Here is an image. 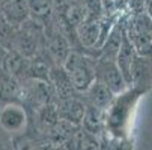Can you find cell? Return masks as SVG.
Instances as JSON below:
<instances>
[{
  "mask_svg": "<svg viewBox=\"0 0 152 150\" xmlns=\"http://www.w3.org/2000/svg\"><path fill=\"white\" fill-rule=\"evenodd\" d=\"M30 65V59L21 56L20 53L9 50L2 62V68L5 72H8L11 77H14L18 81H24L27 80V71Z\"/></svg>",
  "mask_w": 152,
  "mask_h": 150,
  "instance_id": "11",
  "label": "cell"
},
{
  "mask_svg": "<svg viewBox=\"0 0 152 150\" xmlns=\"http://www.w3.org/2000/svg\"><path fill=\"white\" fill-rule=\"evenodd\" d=\"M146 0H128V14L129 15H139L145 12Z\"/></svg>",
  "mask_w": 152,
  "mask_h": 150,
  "instance_id": "15",
  "label": "cell"
},
{
  "mask_svg": "<svg viewBox=\"0 0 152 150\" xmlns=\"http://www.w3.org/2000/svg\"><path fill=\"white\" fill-rule=\"evenodd\" d=\"M136 56L137 54H136V50H134L133 44L129 42L128 36L124 33L122 44H121V48L118 51V56H116L115 62H116V65H118V68H119L125 83L128 84V87H129V74H131V66H133V62H134Z\"/></svg>",
  "mask_w": 152,
  "mask_h": 150,
  "instance_id": "12",
  "label": "cell"
},
{
  "mask_svg": "<svg viewBox=\"0 0 152 150\" xmlns=\"http://www.w3.org/2000/svg\"><path fill=\"white\" fill-rule=\"evenodd\" d=\"M104 113L105 111L98 110L95 107L86 104V111H84V116L81 120V126H83L84 132H88L91 135H96V134L102 132V128L105 125Z\"/></svg>",
  "mask_w": 152,
  "mask_h": 150,
  "instance_id": "14",
  "label": "cell"
},
{
  "mask_svg": "<svg viewBox=\"0 0 152 150\" xmlns=\"http://www.w3.org/2000/svg\"><path fill=\"white\" fill-rule=\"evenodd\" d=\"M51 2H53V6H54V12L56 14H62L69 5L78 2V0H51Z\"/></svg>",
  "mask_w": 152,
  "mask_h": 150,
  "instance_id": "18",
  "label": "cell"
},
{
  "mask_svg": "<svg viewBox=\"0 0 152 150\" xmlns=\"http://www.w3.org/2000/svg\"><path fill=\"white\" fill-rule=\"evenodd\" d=\"M48 81L51 83L53 89H54L56 101L77 95V92L74 89V86H72L66 71L63 69L62 65H53L48 69Z\"/></svg>",
  "mask_w": 152,
  "mask_h": 150,
  "instance_id": "9",
  "label": "cell"
},
{
  "mask_svg": "<svg viewBox=\"0 0 152 150\" xmlns=\"http://www.w3.org/2000/svg\"><path fill=\"white\" fill-rule=\"evenodd\" d=\"M44 150H62V149H59V147H54V146H44Z\"/></svg>",
  "mask_w": 152,
  "mask_h": 150,
  "instance_id": "21",
  "label": "cell"
},
{
  "mask_svg": "<svg viewBox=\"0 0 152 150\" xmlns=\"http://www.w3.org/2000/svg\"><path fill=\"white\" fill-rule=\"evenodd\" d=\"M95 59L86 53L71 51L63 60L62 66L66 71L77 93H84L95 81Z\"/></svg>",
  "mask_w": 152,
  "mask_h": 150,
  "instance_id": "1",
  "label": "cell"
},
{
  "mask_svg": "<svg viewBox=\"0 0 152 150\" xmlns=\"http://www.w3.org/2000/svg\"><path fill=\"white\" fill-rule=\"evenodd\" d=\"M95 80L107 86L115 95H121L129 89L115 60L96 57L95 59Z\"/></svg>",
  "mask_w": 152,
  "mask_h": 150,
  "instance_id": "4",
  "label": "cell"
},
{
  "mask_svg": "<svg viewBox=\"0 0 152 150\" xmlns=\"http://www.w3.org/2000/svg\"><path fill=\"white\" fill-rule=\"evenodd\" d=\"M81 98L84 99V102L88 105H92L98 110H102V111H107L108 107H110L116 98V95L107 87L104 86L102 83L99 81H94L89 89L86 90L84 93H81Z\"/></svg>",
  "mask_w": 152,
  "mask_h": 150,
  "instance_id": "7",
  "label": "cell"
},
{
  "mask_svg": "<svg viewBox=\"0 0 152 150\" xmlns=\"http://www.w3.org/2000/svg\"><path fill=\"white\" fill-rule=\"evenodd\" d=\"M54 105H56L59 119L62 122L77 126V128L81 125V120L86 111V102L80 93L69 96V98H65V99H57Z\"/></svg>",
  "mask_w": 152,
  "mask_h": 150,
  "instance_id": "6",
  "label": "cell"
},
{
  "mask_svg": "<svg viewBox=\"0 0 152 150\" xmlns=\"http://www.w3.org/2000/svg\"><path fill=\"white\" fill-rule=\"evenodd\" d=\"M15 150H44V146L35 140H24L15 147Z\"/></svg>",
  "mask_w": 152,
  "mask_h": 150,
  "instance_id": "16",
  "label": "cell"
},
{
  "mask_svg": "<svg viewBox=\"0 0 152 150\" xmlns=\"http://www.w3.org/2000/svg\"><path fill=\"white\" fill-rule=\"evenodd\" d=\"M29 126V111L20 101L5 102L0 107V129L11 138L21 137Z\"/></svg>",
  "mask_w": 152,
  "mask_h": 150,
  "instance_id": "3",
  "label": "cell"
},
{
  "mask_svg": "<svg viewBox=\"0 0 152 150\" xmlns=\"http://www.w3.org/2000/svg\"><path fill=\"white\" fill-rule=\"evenodd\" d=\"M0 150H15L14 140L0 129Z\"/></svg>",
  "mask_w": 152,
  "mask_h": 150,
  "instance_id": "17",
  "label": "cell"
},
{
  "mask_svg": "<svg viewBox=\"0 0 152 150\" xmlns=\"http://www.w3.org/2000/svg\"><path fill=\"white\" fill-rule=\"evenodd\" d=\"M145 14H146V17L152 21V0H146V5H145Z\"/></svg>",
  "mask_w": 152,
  "mask_h": 150,
  "instance_id": "19",
  "label": "cell"
},
{
  "mask_svg": "<svg viewBox=\"0 0 152 150\" xmlns=\"http://www.w3.org/2000/svg\"><path fill=\"white\" fill-rule=\"evenodd\" d=\"M124 30L133 44L136 54L152 59V21L146 17V14H126L124 20Z\"/></svg>",
  "mask_w": 152,
  "mask_h": 150,
  "instance_id": "2",
  "label": "cell"
},
{
  "mask_svg": "<svg viewBox=\"0 0 152 150\" xmlns=\"http://www.w3.org/2000/svg\"><path fill=\"white\" fill-rule=\"evenodd\" d=\"M6 53H8V50H6V48H5V45L2 44V41H0V66H2V62H3V59H5Z\"/></svg>",
  "mask_w": 152,
  "mask_h": 150,
  "instance_id": "20",
  "label": "cell"
},
{
  "mask_svg": "<svg viewBox=\"0 0 152 150\" xmlns=\"http://www.w3.org/2000/svg\"><path fill=\"white\" fill-rule=\"evenodd\" d=\"M2 17L3 21L11 26L20 27L23 23L30 18L29 8H27V0H6L2 5Z\"/></svg>",
  "mask_w": 152,
  "mask_h": 150,
  "instance_id": "10",
  "label": "cell"
},
{
  "mask_svg": "<svg viewBox=\"0 0 152 150\" xmlns=\"http://www.w3.org/2000/svg\"><path fill=\"white\" fill-rule=\"evenodd\" d=\"M128 14V12H126ZM121 15L116 23L113 24L112 30L108 32L105 41L102 42V45L99 48V56L98 57H102V59H108V60H115L116 56H118V51L121 48V44H122V38H124V20H125V15Z\"/></svg>",
  "mask_w": 152,
  "mask_h": 150,
  "instance_id": "8",
  "label": "cell"
},
{
  "mask_svg": "<svg viewBox=\"0 0 152 150\" xmlns=\"http://www.w3.org/2000/svg\"><path fill=\"white\" fill-rule=\"evenodd\" d=\"M129 87L139 92L140 95L148 93L152 89V59L136 56L131 74H129Z\"/></svg>",
  "mask_w": 152,
  "mask_h": 150,
  "instance_id": "5",
  "label": "cell"
},
{
  "mask_svg": "<svg viewBox=\"0 0 152 150\" xmlns=\"http://www.w3.org/2000/svg\"><path fill=\"white\" fill-rule=\"evenodd\" d=\"M27 8L30 20L36 21L41 26H47L54 18V6L51 0H27Z\"/></svg>",
  "mask_w": 152,
  "mask_h": 150,
  "instance_id": "13",
  "label": "cell"
}]
</instances>
